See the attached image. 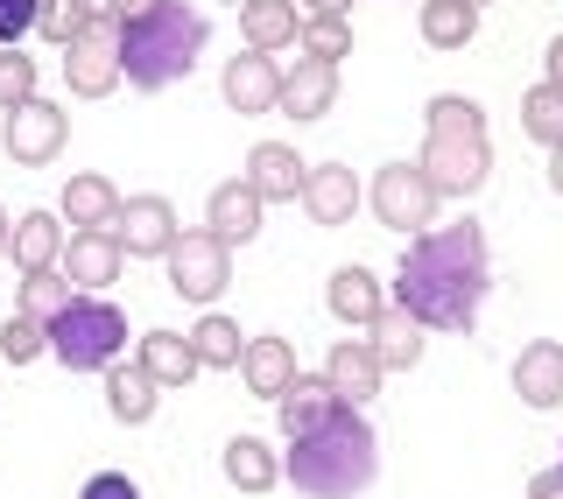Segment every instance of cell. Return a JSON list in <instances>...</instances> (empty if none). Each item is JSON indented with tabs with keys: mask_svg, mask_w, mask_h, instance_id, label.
I'll return each mask as SVG.
<instances>
[{
	"mask_svg": "<svg viewBox=\"0 0 563 499\" xmlns=\"http://www.w3.org/2000/svg\"><path fill=\"white\" fill-rule=\"evenodd\" d=\"M486 289H493V267H486V225L479 219L422 225L409 240V254H401V275H395L401 310H409L422 331H451V337L479 331Z\"/></svg>",
	"mask_w": 563,
	"mask_h": 499,
	"instance_id": "cell-1",
	"label": "cell"
},
{
	"mask_svg": "<svg viewBox=\"0 0 563 499\" xmlns=\"http://www.w3.org/2000/svg\"><path fill=\"white\" fill-rule=\"evenodd\" d=\"M380 472V443H374V422H360V408H331L324 422H310L303 436H289V478L303 499H360Z\"/></svg>",
	"mask_w": 563,
	"mask_h": 499,
	"instance_id": "cell-2",
	"label": "cell"
},
{
	"mask_svg": "<svg viewBox=\"0 0 563 499\" xmlns=\"http://www.w3.org/2000/svg\"><path fill=\"white\" fill-rule=\"evenodd\" d=\"M205 14L184 8V0H155V8H141L134 22H120V78L134 85V92H163L176 85L190 64L205 57Z\"/></svg>",
	"mask_w": 563,
	"mask_h": 499,
	"instance_id": "cell-3",
	"label": "cell"
},
{
	"mask_svg": "<svg viewBox=\"0 0 563 499\" xmlns=\"http://www.w3.org/2000/svg\"><path fill=\"white\" fill-rule=\"evenodd\" d=\"M422 127H430V141H422V176H430L437 198H472V190L486 184L493 169V148H486V113L472 99L457 92H437L430 106H422Z\"/></svg>",
	"mask_w": 563,
	"mask_h": 499,
	"instance_id": "cell-4",
	"label": "cell"
},
{
	"mask_svg": "<svg viewBox=\"0 0 563 499\" xmlns=\"http://www.w3.org/2000/svg\"><path fill=\"white\" fill-rule=\"evenodd\" d=\"M43 337L70 373H106L120 359V345H128V310H113L106 296H70L43 324Z\"/></svg>",
	"mask_w": 563,
	"mask_h": 499,
	"instance_id": "cell-5",
	"label": "cell"
},
{
	"mask_svg": "<svg viewBox=\"0 0 563 499\" xmlns=\"http://www.w3.org/2000/svg\"><path fill=\"white\" fill-rule=\"evenodd\" d=\"M366 204H374V219L387 225V233H422V225H437V190H430V176H422L416 163H387L374 169V184H366Z\"/></svg>",
	"mask_w": 563,
	"mask_h": 499,
	"instance_id": "cell-6",
	"label": "cell"
},
{
	"mask_svg": "<svg viewBox=\"0 0 563 499\" xmlns=\"http://www.w3.org/2000/svg\"><path fill=\"white\" fill-rule=\"evenodd\" d=\"M64 85L78 99H106L120 85V22H106V14H92L78 35L64 43Z\"/></svg>",
	"mask_w": 563,
	"mask_h": 499,
	"instance_id": "cell-7",
	"label": "cell"
},
{
	"mask_svg": "<svg viewBox=\"0 0 563 499\" xmlns=\"http://www.w3.org/2000/svg\"><path fill=\"white\" fill-rule=\"evenodd\" d=\"M163 260H169V281H176L184 302H219L225 281H233V246H219L205 225L198 233H176Z\"/></svg>",
	"mask_w": 563,
	"mask_h": 499,
	"instance_id": "cell-8",
	"label": "cell"
},
{
	"mask_svg": "<svg viewBox=\"0 0 563 499\" xmlns=\"http://www.w3.org/2000/svg\"><path fill=\"white\" fill-rule=\"evenodd\" d=\"M8 155L22 169H43V163H57V148L70 141V120H64V106H49V99H22V106H8Z\"/></svg>",
	"mask_w": 563,
	"mask_h": 499,
	"instance_id": "cell-9",
	"label": "cell"
},
{
	"mask_svg": "<svg viewBox=\"0 0 563 499\" xmlns=\"http://www.w3.org/2000/svg\"><path fill=\"white\" fill-rule=\"evenodd\" d=\"M120 267H128V254H120L113 225H99V233H70L64 254H57V275H64L78 296H99L106 281H120Z\"/></svg>",
	"mask_w": 563,
	"mask_h": 499,
	"instance_id": "cell-10",
	"label": "cell"
},
{
	"mask_svg": "<svg viewBox=\"0 0 563 499\" xmlns=\"http://www.w3.org/2000/svg\"><path fill=\"white\" fill-rule=\"evenodd\" d=\"M296 204L310 211V225H345L352 211L366 204V184H360L345 163H317V169H303V190H296Z\"/></svg>",
	"mask_w": 563,
	"mask_h": 499,
	"instance_id": "cell-11",
	"label": "cell"
},
{
	"mask_svg": "<svg viewBox=\"0 0 563 499\" xmlns=\"http://www.w3.org/2000/svg\"><path fill=\"white\" fill-rule=\"evenodd\" d=\"M324 387L339 395L345 408H366L387 387V373H380V359L366 352V337H339L331 345V359H324Z\"/></svg>",
	"mask_w": 563,
	"mask_h": 499,
	"instance_id": "cell-12",
	"label": "cell"
},
{
	"mask_svg": "<svg viewBox=\"0 0 563 499\" xmlns=\"http://www.w3.org/2000/svg\"><path fill=\"white\" fill-rule=\"evenodd\" d=\"M113 240H120V254H169V240H176L169 198H120Z\"/></svg>",
	"mask_w": 563,
	"mask_h": 499,
	"instance_id": "cell-13",
	"label": "cell"
},
{
	"mask_svg": "<svg viewBox=\"0 0 563 499\" xmlns=\"http://www.w3.org/2000/svg\"><path fill=\"white\" fill-rule=\"evenodd\" d=\"M422 337L430 331H422L401 302H380L374 324H366V352L380 359V373H409V366H422Z\"/></svg>",
	"mask_w": 563,
	"mask_h": 499,
	"instance_id": "cell-14",
	"label": "cell"
},
{
	"mask_svg": "<svg viewBox=\"0 0 563 499\" xmlns=\"http://www.w3.org/2000/svg\"><path fill=\"white\" fill-rule=\"evenodd\" d=\"M331 99H339V64H324V57H296L289 70H282V113L289 120H324L331 113Z\"/></svg>",
	"mask_w": 563,
	"mask_h": 499,
	"instance_id": "cell-15",
	"label": "cell"
},
{
	"mask_svg": "<svg viewBox=\"0 0 563 499\" xmlns=\"http://www.w3.org/2000/svg\"><path fill=\"white\" fill-rule=\"evenodd\" d=\"M303 169H310V163L289 148V141H261V148L246 155V176H240V184L254 190L261 204H289L296 190H303Z\"/></svg>",
	"mask_w": 563,
	"mask_h": 499,
	"instance_id": "cell-16",
	"label": "cell"
},
{
	"mask_svg": "<svg viewBox=\"0 0 563 499\" xmlns=\"http://www.w3.org/2000/svg\"><path fill=\"white\" fill-rule=\"evenodd\" d=\"M225 106L233 113H275V99H282V64L275 57H261V49H240L233 64H225Z\"/></svg>",
	"mask_w": 563,
	"mask_h": 499,
	"instance_id": "cell-17",
	"label": "cell"
},
{
	"mask_svg": "<svg viewBox=\"0 0 563 499\" xmlns=\"http://www.w3.org/2000/svg\"><path fill=\"white\" fill-rule=\"evenodd\" d=\"M515 395L528 408H556L563 401V345L556 337H528L515 352Z\"/></svg>",
	"mask_w": 563,
	"mask_h": 499,
	"instance_id": "cell-18",
	"label": "cell"
},
{
	"mask_svg": "<svg viewBox=\"0 0 563 499\" xmlns=\"http://www.w3.org/2000/svg\"><path fill=\"white\" fill-rule=\"evenodd\" d=\"M205 233L219 240V246H246V240L261 233V198L246 184H219L205 198Z\"/></svg>",
	"mask_w": 563,
	"mask_h": 499,
	"instance_id": "cell-19",
	"label": "cell"
},
{
	"mask_svg": "<svg viewBox=\"0 0 563 499\" xmlns=\"http://www.w3.org/2000/svg\"><path fill=\"white\" fill-rule=\"evenodd\" d=\"M240 380L254 387L261 401H275L282 387L296 380V345H289V337H246V345H240Z\"/></svg>",
	"mask_w": 563,
	"mask_h": 499,
	"instance_id": "cell-20",
	"label": "cell"
},
{
	"mask_svg": "<svg viewBox=\"0 0 563 499\" xmlns=\"http://www.w3.org/2000/svg\"><path fill=\"white\" fill-rule=\"evenodd\" d=\"M8 254L22 275H35V267H57L64 254V219L57 211H22V219L8 225Z\"/></svg>",
	"mask_w": 563,
	"mask_h": 499,
	"instance_id": "cell-21",
	"label": "cell"
},
{
	"mask_svg": "<svg viewBox=\"0 0 563 499\" xmlns=\"http://www.w3.org/2000/svg\"><path fill=\"white\" fill-rule=\"evenodd\" d=\"M296 29H303V8H296V0H246L240 8V35H246V49H261V57L289 49Z\"/></svg>",
	"mask_w": 563,
	"mask_h": 499,
	"instance_id": "cell-22",
	"label": "cell"
},
{
	"mask_svg": "<svg viewBox=\"0 0 563 499\" xmlns=\"http://www.w3.org/2000/svg\"><path fill=\"white\" fill-rule=\"evenodd\" d=\"M113 211H120V190L99 169H78L64 184V225L70 233H99V225H113Z\"/></svg>",
	"mask_w": 563,
	"mask_h": 499,
	"instance_id": "cell-23",
	"label": "cell"
},
{
	"mask_svg": "<svg viewBox=\"0 0 563 499\" xmlns=\"http://www.w3.org/2000/svg\"><path fill=\"white\" fill-rule=\"evenodd\" d=\"M141 373H148L155 387H190L198 380V352H190V337H176V331H148L141 337V359H134Z\"/></svg>",
	"mask_w": 563,
	"mask_h": 499,
	"instance_id": "cell-24",
	"label": "cell"
},
{
	"mask_svg": "<svg viewBox=\"0 0 563 499\" xmlns=\"http://www.w3.org/2000/svg\"><path fill=\"white\" fill-rule=\"evenodd\" d=\"M219 465L233 478V492H275L282 486V457H275V443H261V436H233Z\"/></svg>",
	"mask_w": 563,
	"mask_h": 499,
	"instance_id": "cell-25",
	"label": "cell"
},
{
	"mask_svg": "<svg viewBox=\"0 0 563 499\" xmlns=\"http://www.w3.org/2000/svg\"><path fill=\"white\" fill-rule=\"evenodd\" d=\"M275 408H282V430H289V436H303L310 422H324L331 408H339V395L324 387V373H296V380L275 395Z\"/></svg>",
	"mask_w": 563,
	"mask_h": 499,
	"instance_id": "cell-26",
	"label": "cell"
},
{
	"mask_svg": "<svg viewBox=\"0 0 563 499\" xmlns=\"http://www.w3.org/2000/svg\"><path fill=\"white\" fill-rule=\"evenodd\" d=\"M324 302H331V317H339V324H374L380 281L366 275V267H339V275L324 281Z\"/></svg>",
	"mask_w": 563,
	"mask_h": 499,
	"instance_id": "cell-27",
	"label": "cell"
},
{
	"mask_svg": "<svg viewBox=\"0 0 563 499\" xmlns=\"http://www.w3.org/2000/svg\"><path fill=\"white\" fill-rule=\"evenodd\" d=\"M155 395H163V387L148 380V373L141 366H106V408H113V422H148L155 415Z\"/></svg>",
	"mask_w": 563,
	"mask_h": 499,
	"instance_id": "cell-28",
	"label": "cell"
},
{
	"mask_svg": "<svg viewBox=\"0 0 563 499\" xmlns=\"http://www.w3.org/2000/svg\"><path fill=\"white\" fill-rule=\"evenodd\" d=\"M479 35V8L472 0H422V43L430 49H465Z\"/></svg>",
	"mask_w": 563,
	"mask_h": 499,
	"instance_id": "cell-29",
	"label": "cell"
},
{
	"mask_svg": "<svg viewBox=\"0 0 563 499\" xmlns=\"http://www.w3.org/2000/svg\"><path fill=\"white\" fill-rule=\"evenodd\" d=\"M240 345H246V337H240V324H233L225 310H205L198 331H190V352H198V366H225V373H233V366H240Z\"/></svg>",
	"mask_w": 563,
	"mask_h": 499,
	"instance_id": "cell-30",
	"label": "cell"
},
{
	"mask_svg": "<svg viewBox=\"0 0 563 499\" xmlns=\"http://www.w3.org/2000/svg\"><path fill=\"white\" fill-rule=\"evenodd\" d=\"M521 127H528V141H542V148H556L563 141V85H528L521 92Z\"/></svg>",
	"mask_w": 563,
	"mask_h": 499,
	"instance_id": "cell-31",
	"label": "cell"
},
{
	"mask_svg": "<svg viewBox=\"0 0 563 499\" xmlns=\"http://www.w3.org/2000/svg\"><path fill=\"white\" fill-rule=\"evenodd\" d=\"M70 296H78V289H70L57 267H35V275H22V296H14V310L35 317V324H49V317H57Z\"/></svg>",
	"mask_w": 563,
	"mask_h": 499,
	"instance_id": "cell-32",
	"label": "cell"
},
{
	"mask_svg": "<svg viewBox=\"0 0 563 499\" xmlns=\"http://www.w3.org/2000/svg\"><path fill=\"white\" fill-rule=\"evenodd\" d=\"M296 43H303V57L345 64V49H352V22H345V14H310V22L296 29Z\"/></svg>",
	"mask_w": 563,
	"mask_h": 499,
	"instance_id": "cell-33",
	"label": "cell"
},
{
	"mask_svg": "<svg viewBox=\"0 0 563 499\" xmlns=\"http://www.w3.org/2000/svg\"><path fill=\"white\" fill-rule=\"evenodd\" d=\"M92 14H99V0H35V35H49V43L64 49Z\"/></svg>",
	"mask_w": 563,
	"mask_h": 499,
	"instance_id": "cell-34",
	"label": "cell"
},
{
	"mask_svg": "<svg viewBox=\"0 0 563 499\" xmlns=\"http://www.w3.org/2000/svg\"><path fill=\"white\" fill-rule=\"evenodd\" d=\"M43 352H49V337H43V324H35V317L14 310L8 324H0V359H8V366H29V359H43Z\"/></svg>",
	"mask_w": 563,
	"mask_h": 499,
	"instance_id": "cell-35",
	"label": "cell"
},
{
	"mask_svg": "<svg viewBox=\"0 0 563 499\" xmlns=\"http://www.w3.org/2000/svg\"><path fill=\"white\" fill-rule=\"evenodd\" d=\"M22 99H35V64H29V49L14 43V49H0V113L22 106Z\"/></svg>",
	"mask_w": 563,
	"mask_h": 499,
	"instance_id": "cell-36",
	"label": "cell"
},
{
	"mask_svg": "<svg viewBox=\"0 0 563 499\" xmlns=\"http://www.w3.org/2000/svg\"><path fill=\"white\" fill-rule=\"evenodd\" d=\"M35 29V0H0V49H14Z\"/></svg>",
	"mask_w": 563,
	"mask_h": 499,
	"instance_id": "cell-37",
	"label": "cell"
},
{
	"mask_svg": "<svg viewBox=\"0 0 563 499\" xmlns=\"http://www.w3.org/2000/svg\"><path fill=\"white\" fill-rule=\"evenodd\" d=\"M78 499H141V486H134L128 472H92V478H85V492H78Z\"/></svg>",
	"mask_w": 563,
	"mask_h": 499,
	"instance_id": "cell-38",
	"label": "cell"
},
{
	"mask_svg": "<svg viewBox=\"0 0 563 499\" xmlns=\"http://www.w3.org/2000/svg\"><path fill=\"white\" fill-rule=\"evenodd\" d=\"M528 499H563V465H550V472L528 478Z\"/></svg>",
	"mask_w": 563,
	"mask_h": 499,
	"instance_id": "cell-39",
	"label": "cell"
},
{
	"mask_svg": "<svg viewBox=\"0 0 563 499\" xmlns=\"http://www.w3.org/2000/svg\"><path fill=\"white\" fill-rule=\"evenodd\" d=\"M99 8H106V22H134V14L155 8V0H99Z\"/></svg>",
	"mask_w": 563,
	"mask_h": 499,
	"instance_id": "cell-40",
	"label": "cell"
},
{
	"mask_svg": "<svg viewBox=\"0 0 563 499\" xmlns=\"http://www.w3.org/2000/svg\"><path fill=\"white\" fill-rule=\"evenodd\" d=\"M296 8H310V14H352V0H296Z\"/></svg>",
	"mask_w": 563,
	"mask_h": 499,
	"instance_id": "cell-41",
	"label": "cell"
},
{
	"mask_svg": "<svg viewBox=\"0 0 563 499\" xmlns=\"http://www.w3.org/2000/svg\"><path fill=\"white\" fill-rule=\"evenodd\" d=\"M550 190H556V198H563V141H556V148H550Z\"/></svg>",
	"mask_w": 563,
	"mask_h": 499,
	"instance_id": "cell-42",
	"label": "cell"
},
{
	"mask_svg": "<svg viewBox=\"0 0 563 499\" xmlns=\"http://www.w3.org/2000/svg\"><path fill=\"white\" fill-rule=\"evenodd\" d=\"M550 85H563V35L550 43Z\"/></svg>",
	"mask_w": 563,
	"mask_h": 499,
	"instance_id": "cell-43",
	"label": "cell"
},
{
	"mask_svg": "<svg viewBox=\"0 0 563 499\" xmlns=\"http://www.w3.org/2000/svg\"><path fill=\"white\" fill-rule=\"evenodd\" d=\"M0 254H8V211H0Z\"/></svg>",
	"mask_w": 563,
	"mask_h": 499,
	"instance_id": "cell-44",
	"label": "cell"
},
{
	"mask_svg": "<svg viewBox=\"0 0 563 499\" xmlns=\"http://www.w3.org/2000/svg\"><path fill=\"white\" fill-rule=\"evenodd\" d=\"M472 8H486V0H472Z\"/></svg>",
	"mask_w": 563,
	"mask_h": 499,
	"instance_id": "cell-45",
	"label": "cell"
}]
</instances>
